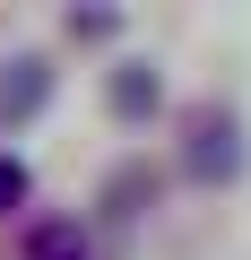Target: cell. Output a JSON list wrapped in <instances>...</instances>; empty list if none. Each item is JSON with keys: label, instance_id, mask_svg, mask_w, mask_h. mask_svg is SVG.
I'll return each instance as SVG.
<instances>
[{"label": "cell", "instance_id": "cell-2", "mask_svg": "<svg viewBox=\"0 0 251 260\" xmlns=\"http://www.w3.org/2000/svg\"><path fill=\"white\" fill-rule=\"evenodd\" d=\"M104 104H113V121H148V113L165 104V78H156L148 61H121V70L104 78Z\"/></svg>", "mask_w": 251, "mask_h": 260}, {"label": "cell", "instance_id": "cell-3", "mask_svg": "<svg viewBox=\"0 0 251 260\" xmlns=\"http://www.w3.org/2000/svg\"><path fill=\"white\" fill-rule=\"evenodd\" d=\"M52 95V70L44 61H9V78H0V121H35Z\"/></svg>", "mask_w": 251, "mask_h": 260}, {"label": "cell", "instance_id": "cell-5", "mask_svg": "<svg viewBox=\"0 0 251 260\" xmlns=\"http://www.w3.org/2000/svg\"><path fill=\"white\" fill-rule=\"evenodd\" d=\"M26 260H87V234H78L69 217H52V225L26 234Z\"/></svg>", "mask_w": 251, "mask_h": 260}, {"label": "cell", "instance_id": "cell-1", "mask_svg": "<svg viewBox=\"0 0 251 260\" xmlns=\"http://www.w3.org/2000/svg\"><path fill=\"white\" fill-rule=\"evenodd\" d=\"M182 174H191V182H234V174H242V121H234V113H199V121H191Z\"/></svg>", "mask_w": 251, "mask_h": 260}, {"label": "cell", "instance_id": "cell-4", "mask_svg": "<svg viewBox=\"0 0 251 260\" xmlns=\"http://www.w3.org/2000/svg\"><path fill=\"white\" fill-rule=\"evenodd\" d=\"M156 200V174L148 165H113V182H104V217H139Z\"/></svg>", "mask_w": 251, "mask_h": 260}, {"label": "cell", "instance_id": "cell-6", "mask_svg": "<svg viewBox=\"0 0 251 260\" xmlns=\"http://www.w3.org/2000/svg\"><path fill=\"white\" fill-rule=\"evenodd\" d=\"M69 35L78 44H104V35H121V9H69Z\"/></svg>", "mask_w": 251, "mask_h": 260}, {"label": "cell", "instance_id": "cell-7", "mask_svg": "<svg viewBox=\"0 0 251 260\" xmlns=\"http://www.w3.org/2000/svg\"><path fill=\"white\" fill-rule=\"evenodd\" d=\"M9 208H26V165L0 156V217H9Z\"/></svg>", "mask_w": 251, "mask_h": 260}]
</instances>
